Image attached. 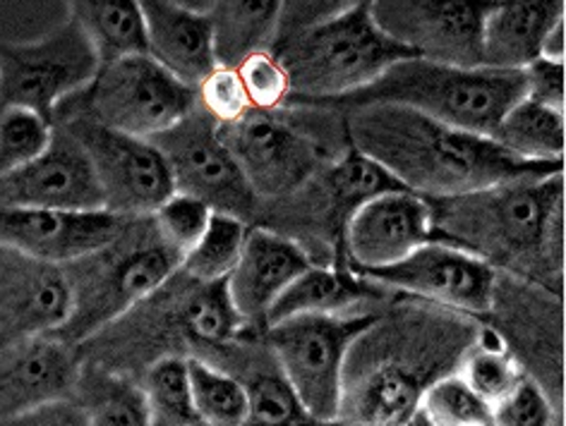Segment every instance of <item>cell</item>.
I'll use <instances>...</instances> for the list:
<instances>
[{"label": "cell", "instance_id": "1", "mask_svg": "<svg viewBox=\"0 0 566 426\" xmlns=\"http://www.w3.org/2000/svg\"><path fill=\"white\" fill-rule=\"evenodd\" d=\"M480 329L442 307L379 315L346 354L336 426H401L434 381L457 372Z\"/></svg>", "mask_w": 566, "mask_h": 426}, {"label": "cell", "instance_id": "2", "mask_svg": "<svg viewBox=\"0 0 566 426\" xmlns=\"http://www.w3.org/2000/svg\"><path fill=\"white\" fill-rule=\"evenodd\" d=\"M348 147L375 161L422 199H449L562 173V163H528L488 137L457 130L418 110L389 104L346 108Z\"/></svg>", "mask_w": 566, "mask_h": 426}, {"label": "cell", "instance_id": "3", "mask_svg": "<svg viewBox=\"0 0 566 426\" xmlns=\"http://www.w3.org/2000/svg\"><path fill=\"white\" fill-rule=\"evenodd\" d=\"M291 84L286 108H319L370 87L413 53L379 30L370 3L281 6L272 46Z\"/></svg>", "mask_w": 566, "mask_h": 426}, {"label": "cell", "instance_id": "4", "mask_svg": "<svg viewBox=\"0 0 566 426\" xmlns=\"http://www.w3.org/2000/svg\"><path fill=\"white\" fill-rule=\"evenodd\" d=\"M245 329L231 302L229 278L195 280L178 268L147 300L75 348L80 362L142 381L154 362L195 358L209 345L231 343Z\"/></svg>", "mask_w": 566, "mask_h": 426}, {"label": "cell", "instance_id": "5", "mask_svg": "<svg viewBox=\"0 0 566 426\" xmlns=\"http://www.w3.org/2000/svg\"><path fill=\"white\" fill-rule=\"evenodd\" d=\"M424 202L432 211V228L444 243L475 254L490 266L500 264L521 276H533L526 271H535L555 239L562 173Z\"/></svg>", "mask_w": 566, "mask_h": 426}, {"label": "cell", "instance_id": "6", "mask_svg": "<svg viewBox=\"0 0 566 426\" xmlns=\"http://www.w3.org/2000/svg\"><path fill=\"white\" fill-rule=\"evenodd\" d=\"M180 264L182 257L161 237L151 216L127 219L108 245L63 266L73 311L53 338L67 345L84 343L157 292Z\"/></svg>", "mask_w": 566, "mask_h": 426}, {"label": "cell", "instance_id": "7", "mask_svg": "<svg viewBox=\"0 0 566 426\" xmlns=\"http://www.w3.org/2000/svg\"><path fill=\"white\" fill-rule=\"evenodd\" d=\"M523 94H526L523 70L509 73V70L457 67L424 58H406L391 65L370 87L329 106H403L457 130L490 139L504 113L518 104Z\"/></svg>", "mask_w": 566, "mask_h": 426}, {"label": "cell", "instance_id": "8", "mask_svg": "<svg viewBox=\"0 0 566 426\" xmlns=\"http://www.w3.org/2000/svg\"><path fill=\"white\" fill-rule=\"evenodd\" d=\"M377 317V311L307 315L266 326L262 331L283 376L315 422L336 426L342 412L346 354Z\"/></svg>", "mask_w": 566, "mask_h": 426}, {"label": "cell", "instance_id": "9", "mask_svg": "<svg viewBox=\"0 0 566 426\" xmlns=\"http://www.w3.org/2000/svg\"><path fill=\"white\" fill-rule=\"evenodd\" d=\"M195 108L190 87L168 75L149 55H135L98 67L90 87L70 96L55 113H80L111 130L151 141Z\"/></svg>", "mask_w": 566, "mask_h": 426}, {"label": "cell", "instance_id": "10", "mask_svg": "<svg viewBox=\"0 0 566 426\" xmlns=\"http://www.w3.org/2000/svg\"><path fill=\"white\" fill-rule=\"evenodd\" d=\"M90 39L65 20L36 41L0 46V108H27L53 123L70 96L90 87L98 73Z\"/></svg>", "mask_w": 566, "mask_h": 426}, {"label": "cell", "instance_id": "11", "mask_svg": "<svg viewBox=\"0 0 566 426\" xmlns=\"http://www.w3.org/2000/svg\"><path fill=\"white\" fill-rule=\"evenodd\" d=\"M53 123L63 125L87 153L104 209L113 216H151L176 194L171 170L154 141L116 132L80 113H55Z\"/></svg>", "mask_w": 566, "mask_h": 426}, {"label": "cell", "instance_id": "12", "mask_svg": "<svg viewBox=\"0 0 566 426\" xmlns=\"http://www.w3.org/2000/svg\"><path fill=\"white\" fill-rule=\"evenodd\" d=\"M151 141L171 170L176 194L192 196L214 213L243 221L250 228L258 223L262 202L223 145L219 125L200 108Z\"/></svg>", "mask_w": 566, "mask_h": 426}, {"label": "cell", "instance_id": "13", "mask_svg": "<svg viewBox=\"0 0 566 426\" xmlns=\"http://www.w3.org/2000/svg\"><path fill=\"white\" fill-rule=\"evenodd\" d=\"M223 145L243 170L262 204L283 202L307 188L319 166V151L289 110H250L231 125H219Z\"/></svg>", "mask_w": 566, "mask_h": 426}, {"label": "cell", "instance_id": "14", "mask_svg": "<svg viewBox=\"0 0 566 426\" xmlns=\"http://www.w3.org/2000/svg\"><path fill=\"white\" fill-rule=\"evenodd\" d=\"M360 278L471 319L492 315L500 286L497 268L449 243H428L387 268L363 271Z\"/></svg>", "mask_w": 566, "mask_h": 426}, {"label": "cell", "instance_id": "15", "mask_svg": "<svg viewBox=\"0 0 566 426\" xmlns=\"http://www.w3.org/2000/svg\"><path fill=\"white\" fill-rule=\"evenodd\" d=\"M490 3H370L375 24L416 58L457 67L480 65V32Z\"/></svg>", "mask_w": 566, "mask_h": 426}, {"label": "cell", "instance_id": "16", "mask_svg": "<svg viewBox=\"0 0 566 426\" xmlns=\"http://www.w3.org/2000/svg\"><path fill=\"white\" fill-rule=\"evenodd\" d=\"M0 206L106 211L87 153L63 125L55 123L51 145L39 159L0 175Z\"/></svg>", "mask_w": 566, "mask_h": 426}, {"label": "cell", "instance_id": "17", "mask_svg": "<svg viewBox=\"0 0 566 426\" xmlns=\"http://www.w3.org/2000/svg\"><path fill=\"white\" fill-rule=\"evenodd\" d=\"M73 311L63 266L0 247V350L59 333Z\"/></svg>", "mask_w": 566, "mask_h": 426}, {"label": "cell", "instance_id": "18", "mask_svg": "<svg viewBox=\"0 0 566 426\" xmlns=\"http://www.w3.org/2000/svg\"><path fill=\"white\" fill-rule=\"evenodd\" d=\"M342 239L358 274L387 268L428 243H444L432 228L430 204L406 190L365 202L348 219Z\"/></svg>", "mask_w": 566, "mask_h": 426}, {"label": "cell", "instance_id": "19", "mask_svg": "<svg viewBox=\"0 0 566 426\" xmlns=\"http://www.w3.org/2000/svg\"><path fill=\"white\" fill-rule=\"evenodd\" d=\"M127 219L108 211H49L0 206V247L65 266L108 245Z\"/></svg>", "mask_w": 566, "mask_h": 426}, {"label": "cell", "instance_id": "20", "mask_svg": "<svg viewBox=\"0 0 566 426\" xmlns=\"http://www.w3.org/2000/svg\"><path fill=\"white\" fill-rule=\"evenodd\" d=\"M195 360L221 369L245 388L250 403L245 426H327L303 409L260 329L248 326L231 343L209 345L197 352Z\"/></svg>", "mask_w": 566, "mask_h": 426}, {"label": "cell", "instance_id": "21", "mask_svg": "<svg viewBox=\"0 0 566 426\" xmlns=\"http://www.w3.org/2000/svg\"><path fill=\"white\" fill-rule=\"evenodd\" d=\"M80 366L77 348L53 336H36L0 350V422L73 401Z\"/></svg>", "mask_w": 566, "mask_h": 426}, {"label": "cell", "instance_id": "22", "mask_svg": "<svg viewBox=\"0 0 566 426\" xmlns=\"http://www.w3.org/2000/svg\"><path fill=\"white\" fill-rule=\"evenodd\" d=\"M310 266L313 259L295 239L252 225L229 276V295L235 311L252 329L264 331L266 311Z\"/></svg>", "mask_w": 566, "mask_h": 426}, {"label": "cell", "instance_id": "23", "mask_svg": "<svg viewBox=\"0 0 566 426\" xmlns=\"http://www.w3.org/2000/svg\"><path fill=\"white\" fill-rule=\"evenodd\" d=\"M142 15L147 22V55L168 75L192 92L219 67L214 58L209 8L168 0H142Z\"/></svg>", "mask_w": 566, "mask_h": 426}, {"label": "cell", "instance_id": "24", "mask_svg": "<svg viewBox=\"0 0 566 426\" xmlns=\"http://www.w3.org/2000/svg\"><path fill=\"white\" fill-rule=\"evenodd\" d=\"M564 20V3H490L480 32V65L526 70L541 58L545 34Z\"/></svg>", "mask_w": 566, "mask_h": 426}, {"label": "cell", "instance_id": "25", "mask_svg": "<svg viewBox=\"0 0 566 426\" xmlns=\"http://www.w3.org/2000/svg\"><path fill=\"white\" fill-rule=\"evenodd\" d=\"M73 20L96 53L98 65L147 55V22L142 6L130 0H77L67 3Z\"/></svg>", "mask_w": 566, "mask_h": 426}, {"label": "cell", "instance_id": "26", "mask_svg": "<svg viewBox=\"0 0 566 426\" xmlns=\"http://www.w3.org/2000/svg\"><path fill=\"white\" fill-rule=\"evenodd\" d=\"M370 283H358L348 274L313 264L295 278L264 317V329L279 321L307 315H360L353 311L360 302L373 300ZM375 311V309H370Z\"/></svg>", "mask_w": 566, "mask_h": 426}, {"label": "cell", "instance_id": "27", "mask_svg": "<svg viewBox=\"0 0 566 426\" xmlns=\"http://www.w3.org/2000/svg\"><path fill=\"white\" fill-rule=\"evenodd\" d=\"M73 401L90 426H151L142 383L98 364L82 362Z\"/></svg>", "mask_w": 566, "mask_h": 426}, {"label": "cell", "instance_id": "28", "mask_svg": "<svg viewBox=\"0 0 566 426\" xmlns=\"http://www.w3.org/2000/svg\"><path fill=\"white\" fill-rule=\"evenodd\" d=\"M399 190L403 188L385 168L370 159H365L363 153L348 147L346 156L332 163L322 180L324 221H327L329 228H334L338 235H344L348 219L365 202H370V199L379 194Z\"/></svg>", "mask_w": 566, "mask_h": 426}, {"label": "cell", "instance_id": "29", "mask_svg": "<svg viewBox=\"0 0 566 426\" xmlns=\"http://www.w3.org/2000/svg\"><path fill=\"white\" fill-rule=\"evenodd\" d=\"M283 3H211L209 20L219 67L235 70L252 53L269 51Z\"/></svg>", "mask_w": 566, "mask_h": 426}, {"label": "cell", "instance_id": "30", "mask_svg": "<svg viewBox=\"0 0 566 426\" xmlns=\"http://www.w3.org/2000/svg\"><path fill=\"white\" fill-rule=\"evenodd\" d=\"M506 153L528 163L559 166L564 159V110L521 98L490 137Z\"/></svg>", "mask_w": 566, "mask_h": 426}, {"label": "cell", "instance_id": "31", "mask_svg": "<svg viewBox=\"0 0 566 426\" xmlns=\"http://www.w3.org/2000/svg\"><path fill=\"white\" fill-rule=\"evenodd\" d=\"M457 374L469 386L494 407L512 393L518 383L526 379L523 369L514 360V354L506 350L504 340L494 329H480L475 345L463 354Z\"/></svg>", "mask_w": 566, "mask_h": 426}, {"label": "cell", "instance_id": "32", "mask_svg": "<svg viewBox=\"0 0 566 426\" xmlns=\"http://www.w3.org/2000/svg\"><path fill=\"white\" fill-rule=\"evenodd\" d=\"M195 415L202 426H245L250 403L245 388L221 369L188 358Z\"/></svg>", "mask_w": 566, "mask_h": 426}, {"label": "cell", "instance_id": "33", "mask_svg": "<svg viewBox=\"0 0 566 426\" xmlns=\"http://www.w3.org/2000/svg\"><path fill=\"white\" fill-rule=\"evenodd\" d=\"M151 426H202L195 415L188 358H164L142 376Z\"/></svg>", "mask_w": 566, "mask_h": 426}, {"label": "cell", "instance_id": "34", "mask_svg": "<svg viewBox=\"0 0 566 426\" xmlns=\"http://www.w3.org/2000/svg\"><path fill=\"white\" fill-rule=\"evenodd\" d=\"M250 225L243 221L211 213L205 235L186 254L180 271L195 280H223L229 278L233 266L243 252Z\"/></svg>", "mask_w": 566, "mask_h": 426}, {"label": "cell", "instance_id": "35", "mask_svg": "<svg viewBox=\"0 0 566 426\" xmlns=\"http://www.w3.org/2000/svg\"><path fill=\"white\" fill-rule=\"evenodd\" d=\"M418 409L430 426H494L492 407L457 372L434 381Z\"/></svg>", "mask_w": 566, "mask_h": 426}, {"label": "cell", "instance_id": "36", "mask_svg": "<svg viewBox=\"0 0 566 426\" xmlns=\"http://www.w3.org/2000/svg\"><path fill=\"white\" fill-rule=\"evenodd\" d=\"M53 137V123L27 108H0V175L39 159Z\"/></svg>", "mask_w": 566, "mask_h": 426}, {"label": "cell", "instance_id": "37", "mask_svg": "<svg viewBox=\"0 0 566 426\" xmlns=\"http://www.w3.org/2000/svg\"><path fill=\"white\" fill-rule=\"evenodd\" d=\"M252 110L274 113L286 108L291 96L289 75L272 51L252 53L235 67Z\"/></svg>", "mask_w": 566, "mask_h": 426}, {"label": "cell", "instance_id": "38", "mask_svg": "<svg viewBox=\"0 0 566 426\" xmlns=\"http://www.w3.org/2000/svg\"><path fill=\"white\" fill-rule=\"evenodd\" d=\"M211 213L214 211L207 204L197 202V199L186 194H174L151 213V219L166 243L186 259V254L197 245V239L205 235L211 221Z\"/></svg>", "mask_w": 566, "mask_h": 426}, {"label": "cell", "instance_id": "39", "mask_svg": "<svg viewBox=\"0 0 566 426\" xmlns=\"http://www.w3.org/2000/svg\"><path fill=\"white\" fill-rule=\"evenodd\" d=\"M195 102L205 116L217 125H231L252 110L238 73L231 67H217L200 87L195 89Z\"/></svg>", "mask_w": 566, "mask_h": 426}, {"label": "cell", "instance_id": "40", "mask_svg": "<svg viewBox=\"0 0 566 426\" xmlns=\"http://www.w3.org/2000/svg\"><path fill=\"white\" fill-rule=\"evenodd\" d=\"M526 94L523 98L541 106L564 110V63H549L537 58L523 70Z\"/></svg>", "mask_w": 566, "mask_h": 426}, {"label": "cell", "instance_id": "41", "mask_svg": "<svg viewBox=\"0 0 566 426\" xmlns=\"http://www.w3.org/2000/svg\"><path fill=\"white\" fill-rule=\"evenodd\" d=\"M0 426H90L87 419L75 405V401L51 403L39 409L27 412V415L3 419Z\"/></svg>", "mask_w": 566, "mask_h": 426}, {"label": "cell", "instance_id": "42", "mask_svg": "<svg viewBox=\"0 0 566 426\" xmlns=\"http://www.w3.org/2000/svg\"><path fill=\"white\" fill-rule=\"evenodd\" d=\"M564 53H566V26H564V20H559L543 39L541 58L549 63H564Z\"/></svg>", "mask_w": 566, "mask_h": 426}, {"label": "cell", "instance_id": "43", "mask_svg": "<svg viewBox=\"0 0 566 426\" xmlns=\"http://www.w3.org/2000/svg\"><path fill=\"white\" fill-rule=\"evenodd\" d=\"M401 426H430V424H428V419H424V417L420 415V409H418V412H416V415H413V417H410V419H406V422H403Z\"/></svg>", "mask_w": 566, "mask_h": 426}]
</instances>
